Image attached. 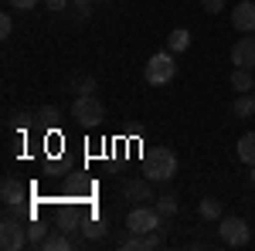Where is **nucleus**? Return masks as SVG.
I'll use <instances>...</instances> for the list:
<instances>
[{
    "instance_id": "nucleus-1",
    "label": "nucleus",
    "mask_w": 255,
    "mask_h": 251,
    "mask_svg": "<svg viewBox=\"0 0 255 251\" xmlns=\"http://www.w3.org/2000/svg\"><path fill=\"white\" fill-rule=\"evenodd\" d=\"M177 173V153L170 146H157L143 156V176L157 180V183H167L170 176Z\"/></svg>"
},
{
    "instance_id": "nucleus-2",
    "label": "nucleus",
    "mask_w": 255,
    "mask_h": 251,
    "mask_svg": "<svg viewBox=\"0 0 255 251\" xmlns=\"http://www.w3.org/2000/svg\"><path fill=\"white\" fill-rule=\"evenodd\" d=\"M160 224H163V214L157 207H146V204H136L133 211L126 214V231H133V234L160 231Z\"/></svg>"
},
{
    "instance_id": "nucleus-3",
    "label": "nucleus",
    "mask_w": 255,
    "mask_h": 251,
    "mask_svg": "<svg viewBox=\"0 0 255 251\" xmlns=\"http://www.w3.org/2000/svg\"><path fill=\"white\" fill-rule=\"evenodd\" d=\"M0 248H3V251L31 248L27 224H24V221H17V217H3V221H0Z\"/></svg>"
},
{
    "instance_id": "nucleus-4",
    "label": "nucleus",
    "mask_w": 255,
    "mask_h": 251,
    "mask_svg": "<svg viewBox=\"0 0 255 251\" xmlns=\"http://www.w3.org/2000/svg\"><path fill=\"white\" fill-rule=\"evenodd\" d=\"M174 75H177V65H174L170 51H157L153 58L146 61V68H143V78L150 85H167V82H174Z\"/></svg>"
},
{
    "instance_id": "nucleus-5",
    "label": "nucleus",
    "mask_w": 255,
    "mask_h": 251,
    "mask_svg": "<svg viewBox=\"0 0 255 251\" xmlns=\"http://www.w3.org/2000/svg\"><path fill=\"white\" fill-rule=\"evenodd\" d=\"M218 234H221V241H225V245H232V248L249 245V238H252L245 217H221V221H218Z\"/></svg>"
},
{
    "instance_id": "nucleus-6",
    "label": "nucleus",
    "mask_w": 255,
    "mask_h": 251,
    "mask_svg": "<svg viewBox=\"0 0 255 251\" xmlns=\"http://www.w3.org/2000/svg\"><path fill=\"white\" fill-rule=\"evenodd\" d=\"M72 116H75V122H82V126H99L102 122V116H106V109H102V102H99L96 95H79L75 98V105H72Z\"/></svg>"
},
{
    "instance_id": "nucleus-7",
    "label": "nucleus",
    "mask_w": 255,
    "mask_h": 251,
    "mask_svg": "<svg viewBox=\"0 0 255 251\" xmlns=\"http://www.w3.org/2000/svg\"><path fill=\"white\" fill-rule=\"evenodd\" d=\"M123 197H126V200H136V204H146V200H153V180H150V176L126 180V183H123Z\"/></svg>"
},
{
    "instance_id": "nucleus-8",
    "label": "nucleus",
    "mask_w": 255,
    "mask_h": 251,
    "mask_svg": "<svg viewBox=\"0 0 255 251\" xmlns=\"http://www.w3.org/2000/svg\"><path fill=\"white\" fill-rule=\"evenodd\" d=\"M232 24H235V31L242 34H252L255 31V0H242L235 10H232Z\"/></svg>"
},
{
    "instance_id": "nucleus-9",
    "label": "nucleus",
    "mask_w": 255,
    "mask_h": 251,
    "mask_svg": "<svg viewBox=\"0 0 255 251\" xmlns=\"http://www.w3.org/2000/svg\"><path fill=\"white\" fill-rule=\"evenodd\" d=\"M232 65L235 68H255V38H238L232 48Z\"/></svg>"
},
{
    "instance_id": "nucleus-10",
    "label": "nucleus",
    "mask_w": 255,
    "mask_h": 251,
    "mask_svg": "<svg viewBox=\"0 0 255 251\" xmlns=\"http://www.w3.org/2000/svg\"><path fill=\"white\" fill-rule=\"evenodd\" d=\"M0 197H3V204H24V200H27V187L20 183L17 176H3Z\"/></svg>"
},
{
    "instance_id": "nucleus-11",
    "label": "nucleus",
    "mask_w": 255,
    "mask_h": 251,
    "mask_svg": "<svg viewBox=\"0 0 255 251\" xmlns=\"http://www.w3.org/2000/svg\"><path fill=\"white\" fill-rule=\"evenodd\" d=\"M72 248H75V241H72L65 231H58V228L48 231V238L41 241V251H72Z\"/></svg>"
},
{
    "instance_id": "nucleus-12",
    "label": "nucleus",
    "mask_w": 255,
    "mask_h": 251,
    "mask_svg": "<svg viewBox=\"0 0 255 251\" xmlns=\"http://www.w3.org/2000/svg\"><path fill=\"white\" fill-rule=\"evenodd\" d=\"M58 231L68 234V238L75 241V248L82 245V234H85V231H82V224H79V217H75V214H68V211H65V214L58 217Z\"/></svg>"
},
{
    "instance_id": "nucleus-13",
    "label": "nucleus",
    "mask_w": 255,
    "mask_h": 251,
    "mask_svg": "<svg viewBox=\"0 0 255 251\" xmlns=\"http://www.w3.org/2000/svg\"><path fill=\"white\" fill-rule=\"evenodd\" d=\"M82 231H85L89 241H102V238L109 234V221H106V217H89V221L82 224Z\"/></svg>"
},
{
    "instance_id": "nucleus-14",
    "label": "nucleus",
    "mask_w": 255,
    "mask_h": 251,
    "mask_svg": "<svg viewBox=\"0 0 255 251\" xmlns=\"http://www.w3.org/2000/svg\"><path fill=\"white\" fill-rule=\"evenodd\" d=\"M197 214H201L204 221H221V217H225V207H221L218 197H204V200L197 204Z\"/></svg>"
},
{
    "instance_id": "nucleus-15",
    "label": "nucleus",
    "mask_w": 255,
    "mask_h": 251,
    "mask_svg": "<svg viewBox=\"0 0 255 251\" xmlns=\"http://www.w3.org/2000/svg\"><path fill=\"white\" fill-rule=\"evenodd\" d=\"M232 112H235L238 119H252L255 116V92H242V95L235 98V105H232Z\"/></svg>"
},
{
    "instance_id": "nucleus-16",
    "label": "nucleus",
    "mask_w": 255,
    "mask_h": 251,
    "mask_svg": "<svg viewBox=\"0 0 255 251\" xmlns=\"http://www.w3.org/2000/svg\"><path fill=\"white\" fill-rule=\"evenodd\" d=\"M232 88H235L238 95H242V92H252L255 88L252 68H235V72H232Z\"/></svg>"
},
{
    "instance_id": "nucleus-17",
    "label": "nucleus",
    "mask_w": 255,
    "mask_h": 251,
    "mask_svg": "<svg viewBox=\"0 0 255 251\" xmlns=\"http://www.w3.org/2000/svg\"><path fill=\"white\" fill-rule=\"evenodd\" d=\"M238 160L249 163V167H255V133H245L238 139Z\"/></svg>"
},
{
    "instance_id": "nucleus-18",
    "label": "nucleus",
    "mask_w": 255,
    "mask_h": 251,
    "mask_svg": "<svg viewBox=\"0 0 255 251\" xmlns=\"http://www.w3.org/2000/svg\"><path fill=\"white\" fill-rule=\"evenodd\" d=\"M167 48H170V51H187V48H191V34H187L184 27L170 31V38H167Z\"/></svg>"
},
{
    "instance_id": "nucleus-19",
    "label": "nucleus",
    "mask_w": 255,
    "mask_h": 251,
    "mask_svg": "<svg viewBox=\"0 0 255 251\" xmlns=\"http://www.w3.org/2000/svg\"><path fill=\"white\" fill-rule=\"evenodd\" d=\"M48 224H41V221H27V238H31V248H41V241L48 238Z\"/></svg>"
},
{
    "instance_id": "nucleus-20",
    "label": "nucleus",
    "mask_w": 255,
    "mask_h": 251,
    "mask_svg": "<svg viewBox=\"0 0 255 251\" xmlns=\"http://www.w3.org/2000/svg\"><path fill=\"white\" fill-rule=\"evenodd\" d=\"M72 92H79V95H96V78L92 75H75L72 78Z\"/></svg>"
},
{
    "instance_id": "nucleus-21",
    "label": "nucleus",
    "mask_w": 255,
    "mask_h": 251,
    "mask_svg": "<svg viewBox=\"0 0 255 251\" xmlns=\"http://www.w3.org/2000/svg\"><path fill=\"white\" fill-rule=\"evenodd\" d=\"M157 211L163 214V217H174L177 214V197L174 193H160L157 197Z\"/></svg>"
},
{
    "instance_id": "nucleus-22",
    "label": "nucleus",
    "mask_w": 255,
    "mask_h": 251,
    "mask_svg": "<svg viewBox=\"0 0 255 251\" xmlns=\"http://www.w3.org/2000/svg\"><path fill=\"white\" fill-rule=\"evenodd\" d=\"M119 248H123V251H143V234L126 231L123 238H119Z\"/></svg>"
},
{
    "instance_id": "nucleus-23",
    "label": "nucleus",
    "mask_w": 255,
    "mask_h": 251,
    "mask_svg": "<svg viewBox=\"0 0 255 251\" xmlns=\"http://www.w3.org/2000/svg\"><path fill=\"white\" fill-rule=\"evenodd\" d=\"M58 119H61V112L55 109V105H44V109L38 112V122H41V126H48V129H51V126H58Z\"/></svg>"
},
{
    "instance_id": "nucleus-24",
    "label": "nucleus",
    "mask_w": 255,
    "mask_h": 251,
    "mask_svg": "<svg viewBox=\"0 0 255 251\" xmlns=\"http://www.w3.org/2000/svg\"><path fill=\"white\" fill-rule=\"evenodd\" d=\"M160 245H163V234H160V231H150V234H143V251H157Z\"/></svg>"
},
{
    "instance_id": "nucleus-25",
    "label": "nucleus",
    "mask_w": 255,
    "mask_h": 251,
    "mask_svg": "<svg viewBox=\"0 0 255 251\" xmlns=\"http://www.w3.org/2000/svg\"><path fill=\"white\" fill-rule=\"evenodd\" d=\"M72 3H75V14L85 20L89 14H92V3H96V0H72Z\"/></svg>"
},
{
    "instance_id": "nucleus-26",
    "label": "nucleus",
    "mask_w": 255,
    "mask_h": 251,
    "mask_svg": "<svg viewBox=\"0 0 255 251\" xmlns=\"http://www.w3.org/2000/svg\"><path fill=\"white\" fill-rule=\"evenodd\" d=\"M201 7L215 17V14H221V10H225V0H201Z\"/></svg>"
},
{
    "instance_id": "nucleus-27",
    "label": "nucleus",
    "mask_w": 255,
    "mask_h": 251,
    "mask_svg": "<svg viewBox=\"0 0 255 251\" xmlns=\"http://www.w3.org/2000/svg\"><path fill=\"white\" fill-rule=\"evenodd\" d=\"M10 31H14V20H10V14H3V17H0V34L10 38Z\"/></svg>"
},
{
    "instance_id": "nucleus-28",
    "label": "nucleus",
    "mask_w": 255,
    "mask_h": 251,
    "mask_svg": "<svg viewBox=\"0 0 255 251\" xmlns=\"http://www.w3.org/2000/svg\"><path fill=\"white\" fill-rule=\"evenodd\" d=\"M41 0H10V7H17V10H34Z\"/></svg>"
},
{
    "instance_id": "nucleus-29",
    "label": "nucleus",
    "mask_w": 255,
    "mask_h": 251,
    "mask_svg": "<svg viewBox=\"0 0 255 251\" xmlns=\"http://www.w3.org/2000/svg\"><path fill=\"white\" fill-rule=\"evenodd\" d=\"M68 3H72V0H44V7H48V10H65Z\"/></svg>"
},
{
    "instance_id": "nucleus-30",
    "label": "nucleus",
    "mask_w": 255,
    "mask_h": 251,
    "mask_svg": "<svg viewBox=\"0 0 255 251\" xmlns=\"http://www.w3.org/2000/svg\"><path fill=\"white\" fill-rule=\"evenodd\" d=\"M249 176H252V183H255V167H252V173H249Z\"/></svg>"
}]
</instances>
